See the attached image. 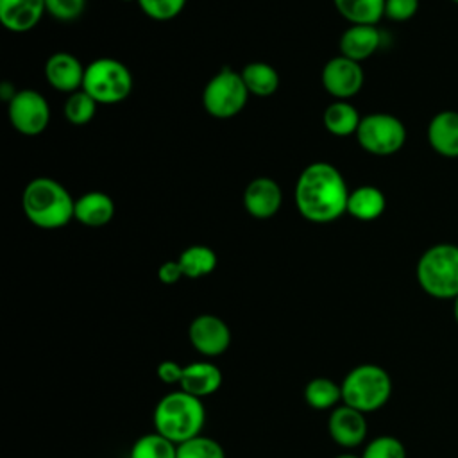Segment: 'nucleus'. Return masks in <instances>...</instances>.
<instances>
[{"label": "nucleus", "instance_id": "1", "mask_svg": "<svg viewBox=\"0 0 458 458\" xmlns=\"http://www.w3.org/2000/svg\"><path fill=\"white\" fill-rule=\"evenodd\" d=\"M297 211L313 224H329L347 213L349 188L336 166L326 161L308 165L293 190Z\"/></svg>", "mask_w": 458, "mask_h": 458}, {"label": "nucleus", "instance_id": "2", "mask_svg": "<svg viewBox=\"0 0 458 458\" xmlns=\"http://www.w3.org/2000/svg\"><path fill=\"white\" fill-rule=\"evenodd\" d=\"M21 208L29 222L39 229H59L75 218L70 191L50 177H36L25 186Z\"/></svg>", "mask_w": 458, "mask_h": 458}, {"label": "nucleus", "instance_id": "3", "mask_svg": "<svg viewBox=\"0 0 458 458\" xmlns=\"http://www.w3.org/2000/svg\"><path fill=\"white\" fill-rule=\"evenodd\" d=\"M152 422L154 431L174 444H181L202 433L206 424V408L202 399L177 388L157 401Z\"/></svg>", "mask_w": 458, "mask_h": 458}, {"label": "nucleus", "instance_id": "4", "mask_svg": "<svg viewBox=\"0 0 458 458\" xmlns=\"http://www.w3.org/2000/svg\"><path fill=\"white\" fill-rule=\"evenodd\" d=\"M419 286L435 299L458 295V245L437 243L422 252L415 268Z\"/></svg>", "mask_w": 458, "mask_h": 458}, {"label": "nucleus", "instance_id": "5", "mask_svg": "<svg viewBox=\"0 0 458 458\" xmlns=\"http://www.w3.org/2000/svg\"><path fill=\"white\" fill-rule=\"evenodd\" d=\"M340 386L342 403L363 413L383 408L392 395L390 374L374 363H361L351 369Z\"/></svg>", "mask_w": 458, "mask_h": 458}, {"label": "nucleus", "instance_id": "6", "mask_svg": "<svg viewBox=\"0 0 458 458\" xmlns=\"http://www.w3.org/2000/svg\"><path fill=\"white\" fill-rule=\"evenodd\" d=\"M82 89L98 104H118L132 91L129 68L113 57H100L86 66Z\"/></svg>", "mask_w": 458, "mask_h": 458}, {"label": "nucleus", "instance_id": "7", "mask_svg": "<svg viewBox=\"0 0 458 458\" xmlns=\"http://www.w3.org/2000/svg\"><path fill=\"white\" fill-rule=\"evenodd\" d=\"M249 95L242 73L224 66L204 86L202 104L211 116L224 120L236 116L245 107Z\"/></svg>", "mask_w": 458, "mask_h": 458}, {"label": "nucleus", "instance_id": "8", "mask_svg": "<svg viewBox=\"0 0 458 458\" xmlns=\"http://www.w3.org/2000/svg\"><path fill=\"white\" fill-rule=\"evenodd\" d=\"M356 140L360 147L372 156H392L406 141L404 123L388 113H372L361 118Z\"/></svg>", "mask_w": 458, "mask_h": 458}, {"label": "nucleus", "instance_id": "9", "mask_svg": "<svg viewBox=\"0 0 458 458\" xmlns=\"http://www.w3.org/2000/svg\"><path fill=\"white\" fill-rule=\"evenodd\" d=\"M11 125L25 136H38L50 122L47 98L36 89H20L7 107Z\"/></svg>", "mask_w": 458, "mask_h": 458}, {"label": "nucleus", "instance_id": "10", "mask_svg": "<svg viewBox=\"0 0 458 458\" xmlns=\"http://www.w3.org/2000/svg\"><path fill=\"white\" fill-rule=\"evenodd\" d=\"M188 340L199 354L215 358L229 349L231 329L218 315L200 313L190 322Z\"/></svg>", "mask_w": 458, "mask_h": 458}, {"label": "nucleus", "instance_id": "11", "mask_svg": "<svg viewBox=\"0 0 458 458\" xmlns=\"http://www.w3.org/2000/svg\"><path fill=\"white\" fill-rule=\"evenodd\" d=\"M365 73L360 63L344 55L329 59L322 68L324 89L336 100H347L360 93Z\"/></svg>", "mask_w": 458, "mask_h": 458}, {"label": "nucleus", "instance_id": "12", "mask_svg": "<svg viewBox=\"0 0 458 458\" xmlns=\"http://www.w3.org/2000/svg\"><path fill=\"white\" fill-rule=\"evenodd\" d=\"M327 433L331 440L344 449H352L361 445L367 438L365 413L344 403L338 404L329 413Z\"/></svg>", "mask_w": 458, "mask_h": 458}, {"label": "nucleus", "instance_id": "13", "mask_svg": "<svg viewBox=\"0 0 458 458\" xmlns=\"http://www.w3.org/2000/svg\"><path fill=\"white\" fill-rule=\"evenodd\" d=\"M281 202H283L281 188L270 177L252 179L243 191V206L247 213L259 220L274 216L279 211Z\"/></svg>", "mask_w": 458, "mask_h": 458}, {"label": "nucleus", "instance_id": "14", "mask_svg": "<svg viewBox=\"0 0 458 458\" xmlns=\"http://www.w3.org/2000/svg\"><path fill=\"white\" fill-rule=\"evenodd\" d=\"M86 68L81 61L68 52H55L45 64V77L54 89L73 93L82 89Z\"/></svg>", "mask_w": 458, "mask_h": 458}, {"label": "nucleus", "instance_id": "15", "mask_svg": "<svg viewBox=\"0 0 458 458\" xmlns=\"http://www.w3.org/2000/svg\"><path fill=\"white\" fill-rule=\"evenodd\" d=\"M45 11V0H0V21L11 32L34 29Z\"/></svg>", "mask_w": 458, "mask_h": 458}, {"label": "nucleus", "instance_id": "16", "mask_svg": "<svg viewBox=\"0 0 458 458\" xmlns=\"http://www.w3.org/2000/svg\"><path fill=\"white\" fill-rule=\"evenodd\" d=\"M222 379L224 377L218 365L208 360H200L184 365L179 388L190 395L202 399L215 394L222 386Z\"/></svg>", "mask_w": 458, "mask_h": 458}, {"label": "nucleus", "instance_id": "17", "mask_svg": "<svg viewBox=\"0 0 458 458\" xmlns=\"http://www.w3.org/2000/svg\"><path fill=\"white\" fill-rule=\"evenodd\" d=\"M381 45V32L376 25H351L340 36V55L356 63L370 57Z\"/></svg>", "mask_w": 458, "mask_h": 458}, {"label": "nucleus", "instance_id": "18", "mask_svg": "<svg viewBox=\"0 0 458 458\" xmlns=\"http://www.w3.org/2000/svg\"><path fill=\"white\" fill-rule=\"evenodd\" d=\"M431 148L444 157H458V111H440L428 125Z\"/></svg>", "mask_w": 458, "mask_h": 458}, {"label": "nucleus", "instance_id": "19", "mask_svg": "<svg viewBox=\"0 0 458 458\" xmlns=\"http://www.w3.org/2000/svg\"><path fill=\"white\" fill-rule=\"evenodd\" d=\"M114 216V200L104 191H88L75 200V220L86 227H102Z\"/></svg>", "mask_w": 458, "mask_h": 458}, {"label": "nucleus", "instance_id": "20", "mask_svg": "<svg viewBox=\"0 0 458 458\" xmlns=\"http://www.w3.org/2000/svg\"><path fill=\"white\" fill-rule=\"evenodd\" d=\"M386 208V199L383 191L376 186H360L349 191L347 213L358 220L370 222L383 215Z\"/></svg>", "mask_w": 458, "mask_h": 458}, {"label": "nucleus", "instance_id": "21", "mask_svg": "<svg viewBox=\"0 0 458 458\" xmlns=\"http://www.w3.org/2000/svg\"><path fill=\"white\" fill-rule=\"evenodd\" d=\"M324 127L335 136H351L356 134L361 122L360 113L347 100H336L329 104L322 114Z\"/></svg>", "mask_w": 458, "mask_h": 458}, {"label": "nucleus", "instance_id": "22", "mask_svg": "<svg viewBox=\"0 0 458 458\" xmlns=\"http://www.w3.org/2000/svg\"><path fill=\"white\" fill-rule=\"evenodd\" d=\"M240 73L249 93L254 97H261V98L270 97L279 88V75L276 68L267 63H261V61L249 63L243 66Z\"/></svg>", "mask_w": 458, "mask_h": 458}, {"label": "nucleus", "instance_id": "23", "mask_svg": "<svg viewBox=\"0 0 458 458\" xmlns=\"http://www.w3.org/2000/svg\"><path fill=\"white\" fill-rule=\"evenodd\" d=\"M351 25H376L385 16L386 0H333Z\"/></svg>", "mask_w": 458, "mask_h": 458}, {"label": "nucleus", "instance_id": "24", "mask_svg": "<svg viewBox=\"0 0 458 458\" xmlns=\"http://www.w3.org/2000/svg\"><path fill=\"white\" fill-rule=\"evenodd\" d=\"M304 401L310 408L318 411L335 410L342 404V386L324 376L313 377L304 386Z\"/></svg>", "mask_w": 458, "mask_h": 458}, {"label": "nucleus", "instance_id": "25", "mask_svg": "<svg viewBox=\"0 0 458 458\" xmlns=\"http://www.w3.org/2000/svg\"><path fill=\"white\" fill-rule=\"evenodd\" d=\"M184 277L199 279L209 276L216 268V254L206 245H190L177 258Z\"/></svg>", "mask_w": 458, "mask_h": 458}, {"label": "nucleus", "instance_id": "26", "mask_svg": "<svg viewBox=\"0 0 458 458\" xmlns=\"http://www.w3.org/2000/svg\"><path fill=\"white\" fill-rule=\"evenodd\" d=\"M129 458H177V444L157 431L141 435L131 447Z\"/></svg>", "mask_w": 458, "mask_h": 458}, {"label": "nucleus", "instance_id": "27", "mask_svg": "<svg viewBox=\"0 0 458 458\" xmlns=\"http://www.w3.org/2000/svg\"><path fill=\"white\" fill-rule=\"evenodd\" d=\"M97 100L84 89L73 91L64 102V118L72 125H86L93 120L97 111Z\"/></svg>", "mask_w": 458, "mask_h": 458}, {"label": "nucleus", "instance_id": "28", "mask_svg": "<svg viewBox=\"0 0 458 458\" xmlns=\"http://www.w3.org/2000/svg\"><path fill=\"white\" fill-rule=\"evenodd\" d=\"M177 458H225V453L215 438L200 433L177 444Z\"/></svg>", "mask_w": 458, "mask_h": 458}, {"label": "nucleus", "instance_id": "29", "mask_svg": "<svg viewBox=\"0 0 458 458\" xmlns=\"http://www.w3.org/2000/svg\"><path fill=\"white\" fill-rule=\"evenodd\" d=\"M361 458H406V449L399 438L381 435L365 445Z\"/></svg>", "mask_w": 458, "mask_h": 458}, {"label": "nucleus", "instance_id": "30", "mask_svg": "<svg viewBox=\"0 0 458 458\" xmlns=\"http://www.w3.org/2000/svg\"><path fill=\"white\" fill-rule=\"evenodd\" d=\"M138 5L148 18L166 21L184 9L186 0H138Z\"/></svg>", "mask_w": 458, "mask_h": 458}, {"label": "nucleus", "instance_id": "31", "mask_svg": "<svg viewBox=\"0 0 458 458\" xmlns=\"http://www.w3.org/2000/svg\"><path fill=\"white\" fill-rule=\"evenodd\" d=\"M47 13L59 21H73L77 20L84 9L86 0H45Z\"/></svg>", "mask_w": 458, "mask_h": 458}, {"label": "nucleus", "instance_id": "32", "mask_svg": "<svg viewBox=\"0 0 458 458\" xmlns=\"http://www.w3.org/2000/svg\"><path fill=\"white\" fill-rule=\"evenodd\" d=\"M419 9V0H386L385 16L394 21H406L415 16Z\"/></svg>", "mask_w": 458, "mask_h": 458}, {"label": "nucleus", "instance_id": "33", "mask_svg": "<svg viewBox=\"0 0 458 458\" xmlns=\"http://www.w3.org/2000/svg\"><path fill=\"white\" fill-rule=\"evenodd\" d=\"M182 370L184 367L179 365L177 361L174 360H163L159 361V365L156 367V376L161 383L165 385H181V379H182Z\"/></svg>", "mask_w": 458, "mask_h": 458}, {"label": "nucleus", "instance_id": "34", "mask_svg": "<svg viewBox=\"0 0 458 458\" xmlns=\"http://www.w3.org/2000/svg\"><path fill=\"white\" fill-rule=\"evenodd\" d=\"M181 277H184L179 261H165L159 268H157V279L163 284H175Z\"/></svg>", "mask_w": 458, "mask_h": 458}, {"label": "nucleus", "instance_id": "35", "mask_svg": "<svg viewBox=\"0 0 458 458\" xmlns=\"http://www.w3.org/2000/svg\"><path fill=\"white\" fill-rule=\"evenodd\" d=\"M335 458H361V454L358 456V454H354V453H340V454H336Z\"/></svg>", "mask_w": 458, "mask_h": 458}, {"label": "nucleus", "instance_id": "36", "mask_svg": "<svg viewBox=\"0 0 458 458\" xmlns=\"http://www.w3.org/2000/svg\"><path fill=\"white\" fill-rule=\"evenodd\" d=\"M453 301H454V304H453V313H454V320H456V324H458V295H456Z\"/></svg>", "mask_w": 458, "mask_h": 458}, {"label": "nucleus", "instance_id": "37", "mask_svg": "<svg viewBox=\"0 0 458 458\" xmlns=\"http://www.w3.org/2000/svg\"><path fill=\"white\" fill-rule=\"evenodd\" d=\"M122 2H138V0H122Z\"/></svg>", "mask_w": 458, "mask_h": 458}, {"label": "nucleus", "instance_id": "38", "mask_svg": "<svg viewBox=\"0 0 458 458\" xmlns=\"http://www.w3.org/2000/svg\"><path fill=\"white\" fill-rule=\"evenodd\" d=\"M453 2H454V4H458V0H453Z\"/></svg>", "mask_w": 458, "mask_h": 458}]
</instances>
